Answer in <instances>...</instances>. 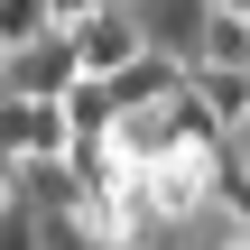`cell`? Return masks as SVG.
<instances>
[{
	"label": "cell",
	"instance_id": "6da1fadb",
	"mask_svg": "<svg viewBox=\"0 0 250 250\" xmlns=\"http://www.w3.org/2000/svg\"><path fill=\"white\" fill-rule=\"evenodd\" d=\"M65 28H74V56H83V74H121L130 56H148V19H139V9H121V0L83 9V19H65Z\"/></svg>",
	"mask_w": 250,
	"mask_h": 250
},
{
	"label": "cell",
	"instance_id": "7a4b0ae2",
	"mask_svg": "<svg viewBox=\"0 0 250 250\" xmlns=\"http://www.w3.org/2000/svg\"><path fill=\"white\" fill-rule=\"evenodd\" d=\"M0 83H9V93H46V102H65V93L83 83V56H74V28H46V37H28V46H9Z\"/></svg>",
	"mask_w": 250,
	"mask_h": 250
},
{
	"label": "cell",
	"instance_id": "3957f363",
	"mask_svg": "<svg viewBox=\"0 0 250 250\" xmlns=\"http://www.w3.org/2000/svg\"><path fill=\"white\" fill-rule=\"evenodd\" d=\"M0 148L9 158H65L74 148V111L46 102V93H9L0 102Z\"/></svg>",
	"mask_w": 250,
	"mask_h": 250
},
{
	"label": "cell",
	"instance_id": "277c9868",
	"mask_svg": "<svg viewBox=\"0 0 250 250\" xmlns=\"http://www.w3.org/2000/svg\"><path fill=\"white\" fill-rule=\"evenodd\" d=\"M148 19V46H167L176 65H204V28H213V0H158L139 9Z\"/></svg>",
	"mask_w": 250,
	"mask_h": 250
},
{
	"label": "cell",
	"instance_id": "5b68a950",
	"mask_svg": "<svg viewBox=\"0 0 250 250\" xmlns=\"http://www.w3.org/2000/svg\"><path fill=\"white\" fill-rule=\"evenodd\" d=\"M19 204H37V213H74V204H83L74 158H19Z\"/></svg>",
	"mask_w": 250,
	"mask_h": 250
},
{
	"label": "cell",
	"instance_id": "8992f818",
	"mask_svg": "<svg viewBox=\"0 0 250 250\" xmlns=\"http://www.w3.org/2000/svg\"><path fill=\"white\" fill-rule=\"evenodd\" d=\"M186 83L213 102L223 130H250V65H186Z\"/></svg>",
	"mask_w": 250,
	"mask_h": 250
},
{
	"label": "cell",
	"instance_id": "52a82bcc",
	"mask_svg": "<svg viewBox=\"0 0 250 250\" xmlns=\"http://www.w3.org/2000/svg\"><path fill=\"white\" fill-rule=\"evenodd\" d=\"M65 111H74V139H111V130H121V93H111V74H83V83L65 93Z\"/></svg>",
	"mask_w": 250,
	"mask_h": 250
},
{
	"label": "cell",
	"instance_id": "ba28073f",
	"mask_svg": "<svg viewBox=\"0 0 250 250\" xmlns=\"http://www.w3.org/2000/svg\"><path fill=\"white\" fill-rule=\"evenodd\" d=\"M213 204H223V213H232V223L250 232V158L232 148V139L213 148Z\"/></svg>",
	"mask_w": 250,
	"mask_h": 250
},
{
	"label": "cell",
	"instance_id": "9c48e42d",
	"mask_svg": "<svg viewBox=\"0 0 250 250\" xmlns=\"http://www.w3.org/2000/svg\"><path fill=\"white\" fill-rule=\"evenodd\" d=\"M204 65H250V9H213V28H204Z\"/></svg>",
	"mask_w": 250,
	"mask_h": 250
},
{
	"label": "cell",
	"instance_id": "30bf717a",
	"mask_svg": "<svg viewBox=\"0 0 250 250\" xmlns=\"http://www.w3.org/2000/svg\"><path fill=\"white\" fill-rule=\"evenodd\" d=\"M56 28V0H0V46H28Z\"/></svg>",
	"mask_w": 250,
	"mask_h": 250
},
{
	"label": "cell",
	"instance_id": "8fae6325",
	"mask_svg": "<svg viewBox=\"0 0 250 250\" xmlns=\"http://www.w3.org/2000/svg\"><path fill=\"white\" fill-rule=\"evenodd\" d=\"M0 250H46V213L9 195V204H0Z\"/></svg>",
	"mask_w": 250,
	"mask_h": 250
},
{
	"label": "cell",
	"instance_id": "7c38bea8",
	"mask_svg": "<svg viewBox=\"0 0 250 250\" xmlns=\"http://www.w3.org/2000/svg\"><path fill=\"white\" fill-rule=\"evenodd\" d=\"M9 195H19V158L0 148V204H9Z\"/></svg>",
	"mask_w": 250,
	"mask_h": 250
},
{
	"label": "cell",
	"instance_id": "4fadbf2b",
	"mask_svg": "<svg viewBox=\"0 0 250 250\" xmlns=\"http://www.w3.org/2000/svg\"><path fill=\"white\" fill-rule=\"evenodd\" d=\"M83 9H102V0H56V28H65V19H83Z\"/></svg>",
	"mask_w": 250,
	"mask_h": 250
},
{
	"label": "cell",
	"instance_id": "5bb4252c",
	"mask_svg": "<svg viewBox=\"0 0 250 250\" xmlns=\"http://www.w3.org/2000/svg\"><path fill=\"white\" fill-rule=\"evenodd\" d=\"M213 9H250V0H213Z\"/></svg>",
	"mask_w": 250,
	"mask_h": 250
},
{
	"label": "cell",
	"instance_id": "9a60e30c",
	"mask_svg": "<svg viewBox=\"0 0 250 250\" xmlns=\"http://www.w3.org/2000/svg\"><path fill=\"white\" fill-rule=\"evenodd\" d=\"M232 250H250V232H241V241H232Z\"/></svg>",
	"mask_w": 250,
	"mask_h": 250
},
{
	"label": "cell",
	"instance_id": "2e32d148",
	"mask_svg": "<svg viewBox=\"0 0 250 250\" xmlns=\"http://www.w3.org/2000/svg\"><path fill=\"white\" fill-rule=\"evenodd\" d=\"M0 102H9V83H0Z\"/></svg>",
	"mask_w": 250,
	"mask_h": 250
},
{
	"label": "cell",
	"instance_id": "e0dca14e",
	"mask_svg": "<svg viewBox=\"0 0 250 250\" xmlns=\"http://www.w3.org/2000/svg\"><path fill=\"white\" fill-rule=\"evenodd\" d=\"M0 65H9V46H0Z\"/></svg>",
	"mask_w": 250,
	"mask_h": 250
}]
</instances>
